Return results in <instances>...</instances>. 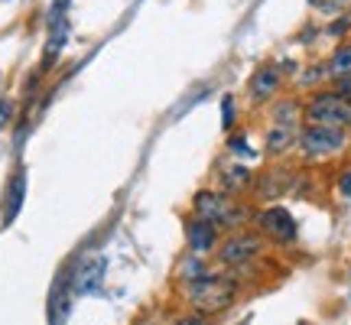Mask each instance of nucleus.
<instances>
[{
	"mask_svg": "<svg viewBox=\"0 0 351 325\" xmlns=\"http://www.w3.org/2000/svg\"><path fill=\"white\" fill-rule=\"evenodd\" d=\"M241 296V283L234 274H202L199 280H192V283H186V302L192 313L199 315H218L225 313V309H231L234 302H238Z\"/></svg>",
	"mask_w": 351,
	"mask_h": 325,
	"instance_id": "obj_1",
	"label": "nucleus"
},
{
	"mask_svg": "<svg viewBox=\"0 0 351 325\" xmlns=\"http://www.w3.org/2000/svg\"><path fill=\"white\" fill-rule=\"evenodd\" d=\"M192 208H195V218L202 221H212L218 231H234L244 221H251V208L244 202L231 199L228 192H218V189H202L192 199Z\"/></svg>",
	"mask_w": 351,
	"mask_h": 325,
	"instance_id": "obj_2",
	"label": "nucleus"
},
{
	"mask_svg": "<svg viewBox=\"0 0 351 325\" xmlns=\"http://www.w3.org/2000/svg\"><path fill=\"white\" fill-rule=\"evenodd\" d=\"M306 117L309 124H326L339 127V130H351V101H345L335 91H322L313 95V101L306 104Z\"/></svg>",
	"mask_w": 351,
	"mask_h": 325,
	"instance_id": "obj_3",
	"label": "nucleus"
},
{
	"mask_svg": "<svg viewBox=\"0 0 351 325\" xmlns=\"http://www.w3.org/2000/svg\"><path fill=\"white\" fill-rule=\"evenodd\" d=\"M300 147L306 156L313 160H322V156H335L339 150H345L348 143V134L339 130V127H326V124H309L300 130Z\"/></svg>",
	"mask_w": 351,
	"mask_h": 325,
	"instance_id": "obj_4",
	"label": "nucleus"
},
{
	"mask_svg": "<svg viewBox=\"0 0 351 325\" xmlns=\"http://www.w3.org/2000/svg\"><path fill=\"white\" fill-rule=\"evenodd\" d=\"M263 254V238L257 231H238L231 238L221 241L218 248V263L221 267H244V263L257 261Z\"/></svg>",
	"mask_w": 351,
	"mask_h": 325,
	"instance_id": "obj_5",
	"label": "nucleus"
},
{
	"mask_svg": "<svg viewBox=\"0 0 351 325\" xmlns=\"http://www.w3.org/2000/svg\"><path fill=\"white\" fill-rule=\"evenodd\" d=\"M257 234L261 238H270L276 244H293L300 228H296V218L283 208V205H270L257 215Z\"/></svg>",
	"mask_w": 351,
	"mask_h": 325,
	"instance_id": "obj_6",
	"label": "nucleus"
},
{
	"mask_svg": "<svg viewBox=\"0 0 351 325\" xmlns=\"http://www.w3.org/2000/svg\"><path fill=\"white\" fill-rule=\"evenodd\" d=\"M104 270H108V261L101 254H88V257H78L75 267L69 270V287L75 296H88V293H98L101 283H104Z\"/></svg>",
	"mask_w": 351,
	"mask_h": 325,
	"instance_id": "obj_7",
	"label": "nucleus"
},
{
	"mask_svg": "<svg viewBox=\"0 0 351 325\" xmlns=\"http://www.w3.org/2000/svg\"><path fill=\"white\" fill-rule=\"evenodd\" d=\"M254 186H257V199L274 202L280 195H287V189L293 186V169H287V166L267 169V173H261L254 179Z\"/></svg>",
	"mask_w": 351,
	"mask_h": 325,
	"instance_id": "obj_8",
	"label": "nucleus"
},
{
	"mask_svg": "<svg viewBox=\"0 0 351 325\" xmlns=\"http://www.w3.org/2000/svg\"><path fill=\"white\" fill-rule=\"evenodd\" d=\"M218 234H221V231H218L212 221H202V218H195V215L186 218V244H189L192 254H199V257L202 254H208V250L218 244Z\"/></svg>",
	"mask_w": 351,
	"mask_h": 325,
	"instance_id": "obj_9",
	"label": "nucleus"
},
{
	"mask_svg": "<svg viewBox=\"0 0 351 325\" xmlns=\"http://www.w3.org/2000/svg\"><path fill=\"white\" fill-rule=\"evenodd\" d=\"M26 202V169H16L10 176V182L3 189V228H10L16 221V215L23 212Z\"/></svg>",
	"mask_w": 351,
	"mask_h": 325,
	"instance_id": "obj_10",
	"label": "nucleus"
},
{
	"mask_svg": "<svg viewBox=\"0 0 351 325\" xmlns=\"http://www.w3.org/2000/svg\"><path fill=\"white\" fill-rule=\"evenodd\" d=\"M69 293H72V287H69V276H59V280H56V287H52V293H49V325H65L69 309H72Z\"/></svg>",
	"mask_w": 351,
	"mask_h": 325,
	"instance_id": "obj_11",
	"label": "nucleus"
},
{
	"mask_svg": "<svg viewBox=\"0 0 351 325\" xmlns=\"http://www.w3.org/2000/svg\"><path fill=\"white\" fill-rule=\"evenodd\" d=\"M296 124H274L267 130V140H263V153H270V156H280V153H287L293 143H296Z\"/></svg>",
	"mask_w": 351,
	"mask_h": 325,
	"instance_id": "obj_12",
	"label": "nucleus"
},
{
	"mask_svg": "<svg viewBox=\"0 0 351 325\" xmlns=\"http://www.w3.org/2000/svg\"><path fill=\"white\" fill-rule=\"evenodd\" d=\"M251 95L257 101H267L270 95H276V88H280V72H276L274 65H263L257 75H251Z\"/></svg>",
	"mask_w": 351,
	"mask_h": 325,
	"instance_id": "obj_13",
	"label": "nucleus"
},
{
	"mask_svg": "<svg viewBox=\"0 0 351 325\" xmlns=\"http://www.w3.org/2000/svg\"><path fill=\"white\" fill-rule=\"evenodd\" d=\"M251 182H254V176H251V169H244V166H225V173H221V186H225L228 195L251 189Z\"/></svg>",
	"mask_w": 351,
	"mask_h": 325,
	"instance_id": "obj_14",
	"label": "nucleus"
},
{
	"mask_svg": "<svg viewBox=\"0 0 351 325\" xmlns=\"http://www.w3.org/2000/svg\"><path fill=\"white\" fill-rule=\"evenodd\" d=\"M328 72H332L335 78L348 75V72H351V46H345V49H339L335 56H332V62H328Z\"/></svg>",
	"mask_w": 351,
	"mask_h": 325,
	"instance_id": "obj_15",
	"label": "nucleus"
},
{
	"mask_svg": "<svg viewBox=\"0 0 351 325\" xmlns=\"http://www.w3.org/2000/svg\"><path fill=\"white\" fill-rule=\"evenodd\" d=\"M228 150L234 153V156H241V160H254V156H257V150H254L244 137H231L228 140Z\"/></svg>",
	"mask_w": 351,
	"mask_h": 325,
	"instance_id": "obj_16",
	"label": "nucleus"
},
{
	"mask_svg": "<svg viewBox=\"0 0 351 325\" xmlns=\"http://www.w3.org/2000/svg\"><path fill=\"white\" fill-rule=\"evenodd\" d=\"M231 124H234V98L225 95L221 98V127H231Z\"/></svg>",
	"mask_w": 351,
	"mask_h": 325,
	"instance_id": "obj_17",
	"label": "nucleus"
},
{
	"mask_svg": "<svg viewBox=\"0 0 351 325\" xmlns=\"http://www.w3.org/2000/svg\"><path fill=\"white\" fill-rule=\"evenodd\" d=\"M13 121V101L0 98V130H7V124Z\"/></svg>",
	"mask_w": 351,
	"mask_h": 325,
	"instance_id": "obj_18",
	"label": "nucleus"
},
{
	"mask_svg": "<svg viewBox=\"0 0 351 325\" xmlns=\"http://www.w3.org/2000/svg\"><path fill=\"white\" fill-rule=\"evenodd\" d=\"M173 325H212L205 315H199V313H189V315H179Z\"/></svg>",
	"mask_w": 351,
	"mask_h": 325,
	"instance_id": "obj_19",
	"label": "nucleus"
},
{
	"mask_svg": "<svg viewBox=\"0 0 351 325\" xmlns=\"http://www.w3.org/2000/svg\"><path fill=\"white\" fill-rule=\"evenodd\" d=\"M335 95H341L345 101H351V72L339 78V85H335Z\"/></svg>",
	"mask_w": 351,
	"mask_h": 325,
	"instance_id": "obj_20",
	"label": "nucleus"
},
{
	"mask_svg": "<svg viewBox=\"0 0 351 325\" xmlns=\"http://www.w3.org/2000/svg\"><path fill=\"white\" fill-rule=\"evenodd\" d=\"M339 189H341V195H348V199H351V169L339 176Z\"/></svg>",
	"mask_w": 351,
	"mask_h": 325,
	"instance_id": "obj_21",
	"label": "nucleus"
},
{
	"mask_svg": "<svg viewBox=\"0 0 351 325\" xmlns=\"http://www.w3.org/2000/svg\"><path fill=\"white\" fill-rule=\"evenodd\" d=\"M351 26V20H339V23L332 26V33H335V36H339V33H345V29H348Z\"/></svg>",
	"mask_w": 351,
	"mask_h": 325,
	"instance_id": "obj_22",
	"label": "nucleus"
},
{
	"mask_svg": "<svg viewBox=\"0 0 351 325\" xmlns=\"http://www.w3.org/2000/svg\"><path fill=\"white\" fill-rule=\"evenodd\" d=\"M140 325H153V322H147V319H143V322H140Z\"/></svg>",
	"mask_w": 351,
	"mask_h": 325,
	"instance_id": "obj_23",
	"label": "nucleus"
},
{
	"mask_svg": "<svg viewBox=\"0 0 351 325\" xmlns=\"http://www.w3.org/2000/svg\"><path fill=\"white\" fill-rule=\"evenodd\" d=\"M244 325H247V322H244Z\"/></svg>",
	"mask_w": 351,
	"mask_h": 325,
	"instance_id": "obj_24",
	"label": "nucleus"
}]
</instances>
